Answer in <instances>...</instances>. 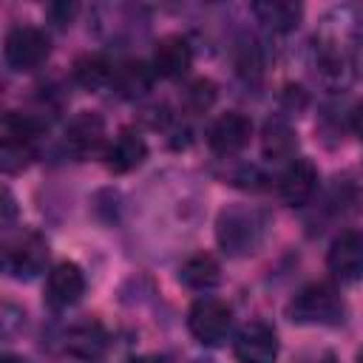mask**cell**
Returning <instances> with one entry per match:
<instances>
[{
    "instance_id": "cell-27",
    "label": "cell",
    "mask_w": 363,
    "mask_h": 363,
    "mask_svg": "<svg viewBox=\"0 0 363 363\" xmlns=\"http://www.w3.org/2000/svg\"><path fill=\"white\" fill-rule=\"evenodd\" d=\"M128 363H170L164 354H139V357H130Z\"/></svg>"
},
{
    "instance_id": "cell-3",
    "label": "cell",
    "mask_w": 363,
    "mask_h": 363,
    "mask_svg": "<svg viewBox=\"0 0 363 363\" xmlns=\"http://www.w3.org/2000/svg\"><path fill=\"white\" fill-rule=\"evenodd\" d=\"M363 31V17L352 6H337L323 14L320 28L315 34L318 54H337V57H354V45Z\"/></svg>"
},
{
    "instance_id": "cell-29",
    "label": "cell",
    "mask_w": 363,
    "mask_h": 363,
    "mask_svg": "<svg viewBox=\"0 0 363 363\" xmlns=\"http://www.w3.org/2000/svg\"><path fill=\"white\" fill-rule=\"evenodd\" d=\"M357 363H363V352H360V354H357Z\"/></svg>"
},
{
    "instance_id": "cell-20",
    "label": "cell",
    "mask_w": 363,
    "mask_h": 363,
    "mask_svg": "<svg viewBox=\"0 0 363 363\" xmlns=\"http://www.w3.org/2000/svg\"><path fill=\"white\" fill-rule=\"evenodd\" d=\"M71 71H74V79L85 88H99V85L111 82V77H113V65L99 51H88V54L77 57Z\"/></svg>"
},
{
    "instance_id": "cell-11",
    "label": "cell",
    "mask_w": 363,
    "mask_h": 363,
    "mask_svg": "<svg viewBox=\"0 0 363 363\" xmlns=\"http://www.w3.org/2000/svg\"><path fill=\"white\" fill-rule=\"evenodd\" d=\"M318 187V170L309 159L295 156L292 162H286V167L278 176V193L289 207H301L312 199Z\"/></svg>"
},
{
    "instance_id": "cell-17",
    "label": "cell",
    "mask_w": 363,
    "mask_h": 363,
    "mask_svg": "<svg viewBox=\"0 0 363 363\" xmlns=\"http://www.w3.org/2000/svg\"><path fill=\"white\" fill-rule=\"evenodd\" d=\"M261 145H264V156L267 159H275V162H292L295 159V147H298L295 130L281 116H272V119L264 122V139H261Z\"/></svg>"
},
{
    "instance_id": "cell-14",
    "label": "cell",
    "mask_w": 363,
    "mask_h": 363,
    "mask_svg": "<svg viewBox=\"0 0 363 363\" xmlns=\"http://www.w3.org/2000/svg\"><path fill=\"white\" fill-rule=\"evenodd\" d=\"M153 77H156V71L145 60H125V62L113 65L111 85H113L116 96H122V99H142L150 91Z\"/></svg>"
},
{
    "instance_id": "cell-1",
    "label": "cell",
    "mask_w": 363,
    "mask_h": 363,
    "mask_svg": "<svg viewBox=\"0 0 363 363\" xmlns=\"http://www.w3.org/2000/svg\"><path fill=\"white\" fill-rule=\"evenodd\" d=\"M267 227L269 218L264 210L252 204H230L216 218V238L227 255L241 258V255H252L261 247Z\"/></svg>"
},
{
    "instance_id": "cell-6",
    "label": "cell",
    "mask_w": 363,
    "mask_h": 363,
    "mask_svg": "<svg viewBox=\"0 0 363 363\" xmlns=\"http://www.w3.org/2000/svg\"><path fill=\"white\" fill-rule=\"evenodd\" d=\"M187 329L190 335L204 346H218L227 340L233 329V309L213 295L199 298L187 312Z\"/></svg>"
},
{
    "instance_id": "cell-13",
    "label": "cell",
    "mask_w": 363,
    "mask_h": 363,
    "mask_svg": "<svg viewBox=\"0 0 363 363\" xmlns=\"http://www.w3.org/2000/svg\"><path fill=\"white\" fill-rule=\"evenodd\" d=\"M102 142H105V122L94 111H79L65 128V147L74 156L96 153L102 147Z\"/></svg>"
},
{
    "instance_id": "cell-16",
    "label": "cell",
    "mask_w": 363,
    "mask_h": 363,
    "mask_svg": "<svg viewBox=\"0 0 363 363\" xmlns=\"http://www.w3.org/2000/svg\"><path fill=\"white\" fill-rule=\"evenodd\" d=\"M252 14L269 31L284 34L301 23L303 9H301V3H292V0H258V3H252Z\"/></svg>"
},
{
    "instance_id": "cell-22",
    "label": "cell",
    "mask_w": 363,
    "mask_h": 363,
    "mask_svg": "<svg viewBox=\"0 0 363 363\" xmlns=\"http://www.w3.org/2000/svg\"><path fill=\"white\" fill-rule=\"evenodd\" d=\"M213 99H216V85H213L210 79H193V82L184 88V94H182V102H184L190 111H196V113L207 111V108L213 105Z\"/></svg>"
},
{
    "instance_id": "cell-15",
    "label": "cell",
    "mask_w": 363,
    "mask_h": 363,
    "mask_svg": "<svg viewBox=\"0 0 363 363\" xmlns=\"http://www.w3.org/2000/svg\"><path fill=\"white\" fill-rule=\"evenodd\" d=\"M147 156V145L136 130H122L105 150V167L113 173H130L136 170Z\"/></svg>"
},
{
    "instance_id": "cell-12",
    "label": "cell",
    "mask_w": 363,
    "mask_h": 363,
    "mask_svg": "<svg viewBox=\"0 0 363 363\" xmlns=\"http://www.w3.org/2000/svg\"><path fill=\"white\" fill-rule=\"evenodd\" d=\"M190 62H193V48H190V43H187V37H182V34H167V37H162L159 43H156V48H153V71L159 74V77H164V79H179V77H184L187 74V68H190Z\"/></svg>"
},
{
    "instance_id": "cell-19",
    "label": "cell",
    "mask_w": 363,
    "mask_h": 363,
    "mask_svg": "<svg viewBox=\"0 0 363 363\" xmlns=\"http://www.w3.org/2000/svg\"><path fill=\"white\" fill-rule=\"evenodd\" d=\"M65 349L71 354H77V357H96L105 349V329L96 320L77 323L65 335Z\"/></svg>"
},
{
    "instance_id": "cell-23",
    "label": "cell",
    "mask_w": 363,
    "mask_h": 363,
    "mask_svg": "<svg viewBox=\"0 0 363 363\" xmlns=\"http://www.w3.org/2000/svg\"><path fill=\"white\" fill-rule=\"evenodd\" d=\"M292 363H337V354L329 349H309V352L295 354Z\"/></svg>"
},
{
    "instance_id": "cell-10",
    "label": "cell",
    "mask_w": 363,
    "mask_h": 363,
    "mask_svg": "<svg viewBox=\"0 0 363 363\" xmlns=\"http://www.w3.org/2000/svg\"><path fill=\"white\" fill-rule=\"evenodd\" d=\"M250 133H252V122L238 111H227L218 119H213V125L207 128V145L221 156H233L250 142Z\"/></svg>"
},
{
    "instance_id": "cell-7",
    "label": "cell",
    "mask_w": 363,
    "mask_h": 363,
    "mask_svg": "<svg viewBox=\"0 0 363 363\" xmlns=\"http://www.w3.org/2000/svg\"><path fill=\"white\" fill-rule=\"evenodd\" d=\"M233 352L238 363H275L278 357V335L264 320H250L238 329L233 340Z\"/></svg>"
},
{
    "instance_id": "cell-4",
    "label": "cell",
    "mask_w": 363,
    "mask_h": 363,
    "mask_svg": "<svg viewBox=\"0 0 363 363\" xmlns=\"http://www.w3.org/2000/svg\"><path fill=\"white\" fill-rule=\"evenodd\" d=\"M51 54V40L37 26H14L6 34L3 57L11 71H34Z\"/></svg>"
},
{
    "instance_id": "cell-18",
    "label": "cell",
    "mask_w": 363,
    "mask_h": 363,
    "mask_svg": "<svg viewBox=\"0 0 363 363\" xmlns=\"http://www.w3.org/2000/svg\"><path fill=\"white\" fill-rule=\"evenodd\" d=\"M179 281L184 284V286H190V289H199V292H204V289H213L218 281H221V267H218V261L213 258V255H193V258H187L184 264H182V269H179Z\"/></svg>"
},
{
    "instance_id": "cell-2",
    "label": "cell",
    "mask_w": 363,
    "mask_h": 363,
    "mask_svg": "<svg viewBox=\"0 0 363 363\" xmlns=\"http://www.w3.org/2000/svg\"><path fill=\"white\" fill-rule=\"evenodd\" d=\"M286 315L301 326H337L346 318V303L332 284H309L289 301Z\"/></svg>"
},
{
    "instance_id": "cell-28",
    "label": "cell",
    "mask_w": 363,
    "mask_h": 363,
    "mask_svg": "<svg viewBox=\"0 0 363 363\" xmlns=\"http://www.w3.org/2000/svg\"><path fill=\"white\" fill-rule=\"evenodd\" d=\"M0 363H26L23 357H17V354H3V360Z\"/></svg>"
},
{
    "instance_id": "cell-25",
    "label": "cell",
    "mask_w": 363,
    "mask_h": 363,
    "mask_svg": "<svg viewBox=\"0 0 363 363\" xmlns=\"http://www.w3.org/2000/svg\"><path fill=\"white\" fill-rule=\"evenodd\" d=\"M14 218V199L9 190H3V224H9Z\"/></svg>"
},
{
    "instance_id": "cell-30",
    "label": "cell",
    "mask_w": 363,
    "mask_h": 363,
    "mask_svg": "<svg viewBox=\"0 0 363 363\" xmlns=\"http://www.w3.org/2000/svg\"><path fill=\"white\" fill-rule=\"evenodd\" d=\"M196 363H207V360H196Z\"/></svg>"
},
{
    "instance_id": "cell-21",
    "label": "cell",
    "mask_w": 363,
    "mask_h": 363,
    "mask_svg": "<svg viewBox=\"0 0 363 363\" xmlns=\"http://www.w3.org/2000/svg\"><path fill=\"white\" fill-rule=\"evenodd\" d=\"M318 74L323 85L329 88H346L354 79V57H337V54H318Z\"/></svg>"
},
{
    "instance_id": "cell-24",
    "label": "cell",
    "mask_w": 363,
    "mask_h": 363,
    "mask_svg": "<svg viewBox=\"0 0 363 363\" xmlns=\"http://www.w3.org/2000/svg\"><path fill=\"white\" fill-rule=\"evenodd\" d=\"M48 14H51V20H54L57 26H65V23H71V17L77 14V6H74V3H54V6H48Z\"/></svg>"
},
{
    "instance_id": "cell-8",
    "label": "cell",
    "mask_w": 363,
    "mask_h": 363,
    "mask_svg": "<svg viewBox=\"0 0 363 363\" xmlns=\"http://www.w3.org/2000/svg\"><path fill=\"white\" fill-rule=\"evenodd\" d=\"M326 267L340 284L360 281L363 278V233H357V230L340 233L329 247Z\"/></svg>"
},
{
    "instance_id": "cell-26",
    "label": "cell",
    "mask_w": 363,
    "mask_h": 363,
    "mask_svg": "<svg viewBox=\"0 0 363 363\" xmlns=\"http://www.w3.org/2000/svg\"><path fill=\"white\" fill-rule=\"evenodd\" d=\"M352 128H354V133H357V136H363V102L352 111Z\"/></svg>"
},
{
    "instance_id": "cell-9",
    "label": "cell",
    "mask_w": 363,
    "mask_h": 363,
    "mask_svg": "<svg viewBox=\"0 0 363 363\" xmlns=\"http://www.w3.org/2000/svg\"><path fill=\"white\" fill-rule=\"evenodd\" d=\"M85 295V275L77 264L60 261L45 278V303L51 309H68Z\"/></svg>"
},
{
    "instance_id": "cell-5",
    "label": "cell",
    "mask_w": 363,
    "mask_h": 363,
    "mask_svg": "<svg viewBox=\"0 0 363 363\" xmlns=\"http://www.w3.org/2000/svg\"><path fill=\"white\" fill-rule=\"evenodd\" d=\"M45 264H48V244L34 230L17 233L3 247V267H6V272L11 278L28 281V278L40 275L45 269Z\"/></svg>"
}]
</instances>
